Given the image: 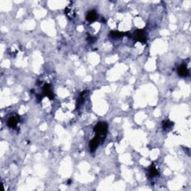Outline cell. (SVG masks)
I'll return each mask as SVG.
<instances>
[{
	"instance_id": "30bf717a",
	"label": "cell",
	"mask_w": 191,
	"mask_h": 191,
	"mask_svg": "<svg viewBox=\"0 0 191 191\" xmlns=\"http://www.w3.org/2000/svg\"><path fill=\"white\" fill-rule=\"evenodd\" d=\"M174 125V123H173V122H171V121H170L169 119H166V120H164L163 122V129H170V127H172V126Z\"/></svg>"
},
{
	"instance_id": "5b68a950",
	"label": "cell",
	"mask_w": 191,
	"mask_h": 191,
	"mask_svg": "<svg viewBox=\"0 0 191 191\" xmlns=\"http://www.w3.org/2000/svg\"><path fill=\"white\" fill-rule=\"evenodd\" d=\"M43 94H44L45 96H46L49 99L53 100V99L55 98L54 93H53V91L51 90L50 84H45L43 85Z\"/></svg>"
},
{
	"instance_id": "8992f818",
	"label": "cell",
	"mask_w": 191,
	"mask_h": 191,
	"mask_svg": "<svg viewBox=\"0 0 191 191\" xmlns=\"http://www.w3.org/2000/svg\"><path fill=\"white\" fill-rule=\"evenodd\" d=\"M178 74L181 77H186L189 75V70H188L186 64H181L178 68Z\"/></svg>"
},
{
	"instance_id": "4fadbf2b",
	"label": "cell",
	"mask_w": 191,
	"mask_h": 191,
	"mask_svg": "<svg viewBox=\"0 0 191 191\" xmlns=\"http://www.w3.org/2000/svg\"><path fill=\"white\" fill-rule=\"evenodd\" d=\"M36 97H37V99H38V102H40L41 100L43 99V97L41 96V95H37Z\"/></svg>"
},
{
	"instance_id": "6da1fadb",
	"label": "cell",
	"mask_w": 191,
	"mask_h": 191,
	"mask_svg": "<svg viewBox=\"0 0 191 191\" xmlns=\"http://www.w3.org/2000/svg\"><path fill=\"white\" fill-rule=\"evenodd\" d=\"M108 126L106 123H104V122H99V123H98L96 126H94V128H93V131H94V132L96 133L97 135H98L99 137L101 138V140L102 138H103L104 140H105V136H106L107 133H108Z\"/></svg>"
},
{
	"instance_id": "5bb4252c",
	"label": "cell",
	"mask_w": 191,
	"mask_h": 191,
	"mask_svg": "<svg viewBox=\"0 0 191 191\" xmlns=\"http://www.w3.org/2000/svg\"><path fill=\"white\" fill-rule=\"evenodd\" d=\"M71 182H72V181H71V180H70V181H68V184H69V185H70V184Z\"/></svg>"
},
{
	"instance_id": "7a4b0ae2",
	"label": "cell",
	"mask_w": 191,
	"mask_h": 191,
	"mask_svg": "<svg viewBox=\"0 0 191 191\" xmlns=\"http://www.w3.org/2000/svg\"><path fill=\"white\" fill-rule=\"evenodd\" d=\"M134 38L136 41H139L143 43H146V31L144 29H137L134 34Z\"/></svg>"
},
{
	"instance_id": "8fae6325",
	"label": "cell",
	"mask_w": 191,
	"mask_h": 191,
	"mask_svg": "<svg viewBox=\"0 0 191 191\" xmlns=\"http://www.w3.org/2000/svg\"><path fill=\"white\" fill-rule=\"evenodd\" d=\"M85 93H86V91L82 92V93H81V95H80V97H79V99L77 100V106H76L77 108H78V107L80 106V105H82V103H83V102H84V96Z\"/></svg>"
},
{
	"instance_id": "9c48e42d",
	"label": "cell",
	"mask_w": 191,
	"mask_h": 191,
	"mask_svg": "<svg viewBox=\"0 0 191 191\" xmlns=\"http://www.w3.org/2000/svg\"><path fill=\"white\" fill-rule=\"evenodd\" d=\"M149 174L151 177H155L159 175V172L154 164H152L149 168Z\"/></svg>"
},
{
	"instance_id": "7c38bea8",
	"label": "cell",
	"mask_w": 191,
	"mask_h": 191,
	"mask_svg": "<svg viewBox=\"0 0 191 191\" xmlns=\"http://www.w3.org/2000/svg\"><path fill=\"white\" fill-rule=\"evenodd\" d=\"M87 41H88L89 43H94L95 40H97V38H95V37L90 36H90L87 37Z\"/></svg>"
},
{
	"instance_id": "277c9868",
	"label": "cell",
	"mask_w": 191,
	"mask_h": 191,
	"mask_svg": "<svg viewBox=\"0 0 191 191\" xmlns=\"http://www.w3.org/2000/svg\"><path fill=\"white\" fill-rule=\"evenodd\" d=\"M19 122H20V116H17V115L12 116L8 119V126L9 128H11V129H16Z\"/></svg>"
},
{
	"instance_id": "52a82bcc",
	"label": "cell",
	"mask_w": 191,
	"mask_h": 191,
	"mask_svg": "<svg viewBox=\"0 0 191 191\" xmlns=\"http://www.w3.org/2000/svg\"><path fill=\"white\" fill-rule=\"evenodd\" d=\"M97 18H98V14L96 11H90L86 15V20L90 23L94 22L95 20H97Z\"/></svg>"
},
{
	"instance_id": "ba28073f",
	"label": "cell",
	"mask_w": 191,
	"mask_h": 191,
	"mask_svg": "<svg viewBox=\"0 0 191 191\" xmlns=\"http://www.w3.org/2000/svg\"><path fill=\"white\" fill-rule=\"evenodd\" d=\"M129 33H125L122 32V31H112L110 32L109 35L111 38H114V39H118V38H123V36H126V34H128Z\"/></svg>"
},
{
	"instance_id": "3957f363",
	"label": "cell",
	"mask_w": 191,
	"mask_h": 191,
	"mask_svg": "<svg viewBox=\"0 0 191 191\" xmlns=\"http://www.w3.org/2000/svg\"><path fill=\"white\" fill-rule=\"evenodd\" d=\"M101 138H100L98 135L96 134V135L94 136V137H93L91 141H90V143H89V148H90V152H94L95 151L97 150L99 145V143L101 142Z\"/></svg>"
}]
</instances>
